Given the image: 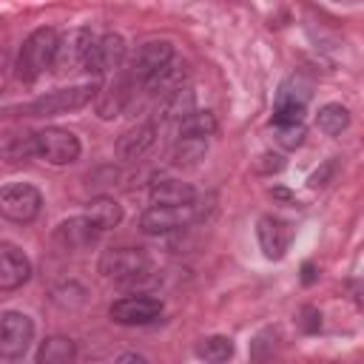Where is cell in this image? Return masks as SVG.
<instances>
[{
  "mask_svg": "<svg viewBox=\"0 0 364 364\" xmlns=\"http://www.w3.org/2000/svg\"><path fill=\"white\" fill-rule=\"evenodd\" d=\"M196 355L205 358V361H213V364L228 361L233 355V341L228 336H208L196 344Z\"/></svg>",
  "mask_w": 364,
  "mask_h": 364,
  "instance_id": "obj_25",
  "label": "cell"
},
{
  "mask_svg": "<svg viewBox=\"0 0 364 364\" xmlns=\"http://www.w3.org/2000/svg\"><path fill=\"white\" fill-rule=\"evenodd\" d=\"M176 131H179V136H202V139H208L216 131V117L210 111H196L193 108L191 114H185L176 122Z\"/></svg>",
  "mask_w": 364,
  "mask_h": 364,
  "instance_id": "obj_22",
  "label": "cell"
},
{
  "mask_svg": "<svg viewBox=\"0 0 364 364\" xmlns=\"http://www.w3.org/2000/svg\"><path fill=\"white\" fill-rule=\"evenodd\" d=\"M191 111H193V91H191V85H179V88H173V91H168V94L159 97L156 114L162 119H176L179 122Z\"/></svg>",
  "mask_w": 364,
  "mask_h": 364,
  "instance_id": "obj_20",
  "label": "cell"
},
{
  "mask_svg": "<svg viewBox=\"0 0 364 364\" xmlns=\"http://www.w3.org/2000/svg\"><path fill=\"white\" fill-rule=\"evenodd\" d=\"M293 236H296L293 225H290L287 219H282V216L267 213V216H262V219L256 222L259 247H262V253H264L270 262H279V259L287 256V250H290V245H293Z\"/></svg>",
  "mask_w": 364,
  "mask_h": 364,
  "instance_id": "obj_11",
  "label": "cell"
},
{
  "mask_svg": "<svg viewBox=\"0 0 364 364\" xmlns=\"http://www.w3.org/2000/svg\"><path fill=\"white\" fill-rule=\"evenodd\" d=\"M31 156H37V151H34V134L20 131V128L0 134V159L3 162L20 165V162H28Z\"/></svg>",
  "mask_w": 364,
  "mask_h": 364,
  "instance_id": "obj_18",
  "label": "cell"
},
{
  "mask_svg": "<svg viewBox=\"0 0 364 364\" xmlns=\"http://www.w3.org/2000/svg\"><path fill=\"white\" fill-rule=\"evenodd\" d=\"M316 276H318V273H316L313 262H304V264H301V282H304V284H313V282H316Z\"/></svg>",
  "mask_w": 364,
  "mask_h": 364,
  "instance_id": "obj_33",
  "label": "cell"
},
{
  "mask_svg": "<svg viewBox=\"0 0 364 364\" xmlns=\"http://www.w3.org/2000/svg\"><path fill=\"white\" fill-rule=\"evenodd\" d=\"M196 188L173 176H156L151 182V205H193Z\"/></svg>",
  "mask_w": 364,
  "mask_h": 364,
  "instance_id": "obj_17",
  "label": "cell"
},
{
  "mask_svg": "<svg viewBox=\"0 0 364 364\" xmlns=\"http://www.w3.org/2000/svg\"><path fill=\"white\" fill-rule=\"evenodd\" d=\"M31 262L14 242H0V290H17L28 282Z\"/></svg>",
  "mask_w": 364,
  "mask_h": 364,
  "instance_id": "obj_14",
  "label": "cell"
},
{
  "mask_svg": "<svg viewBox=\"0 0 364 364\" xmlns=\"http://www.w3.org/2000/svg\"><path fill=\"white\" fill-rule=\"evenodd\" d=\"M134 91H136V85H134L131 74L117 77V80L108 82L105 88H97L94 102H97V114H100V119H114L117 114H122Z\"/></svg>",
  "mask_w": 364,
  "mask_h": 364,
  "instance_id": "obj_15",
  "label": "cell"
},
{
  "mask_svg": "<svg viewBox=\"0 0 364 364\" xmlns=\"http://www.w3.org/2000/svg\"><path fill=\"white\" fill-rule=\"evenodd\" d=\"M299 327H301L304 333H318V330H321V313H318L313 304H304V307L299 310Z\"/></svg>",
  "mask_w": 364,
  "mask_h": 364,
  "instance_id": "obj_30",
  "label": "cell"
},
{
  "mask_svg": "<svg viewBox=\"0 0 364 364\" xmlns=\"http://www.w3.org/2000/svg\"><path fill=\"white\" fill-rule=\"evenodd\" d=\"M43 193L28 182H9L0 185V216L14 225H28L40 216Z\"/></svg>",
  "mask_w": 364,
  "mask_h": 364,
  "instance_id": "obj_5",
  "label": "cell"
},
{
  "mask_svg": "<svg viewBox=\"0 0 364 364\" xmlns=\"http://www.w3.org/2000/svg\"><path fill=\"white\" fill-rule=\"evenodd\" d=\"M316 125H318L321 134H327V136H338V134L347 131V125H350V111H347L341 102H327V105L318 108V114H316Z\"/></svg>",
  "mask_w": 364,
  "mask_h": 364,
  "instance_id": "obj_21",
  "label": "cell"
},
{
  "mask_svg": "<svg viewBox=\"0 0 364 364\" xmlns=\"http://www.w3.org/2000/svg\"><path fill=\"white\" fill-rule=\"evenodd\" d=\"M88 216L102 230H108V228H117L122 222V205L117 199H111V196H97V199L88 202Z\"/></svg>",
  "mask_w": 364,
  "mask_h": 364,
  "instance_id": "obj_23",
  "label": "cell"
},
{
  "mask_svg": "<svg viewBox=\"0 0 364 364\" xmlns=\"http://www.w3.org/2000/svg\"><path fill=\"white\" fill-rule=\"evenodd\" d=\"M310 94H313V85H310L307 80H301V77H290V80H284V82L279 85L276 100H287V102H301V105H307Z\"/></svg>",
  "mask_w": 364,
  "mask_h": 364,
  "instance_id": "obj_26",
  "label": "cell"
},
{
  "mask_svg": "<svg viewBox=\"0 0 364 364\" xmlns=\"http://www.w3.org/2000/svg\"><path fill=\"white\" fill-rule=\"evenodd\" d=\"M193 219H196V202L193 205H151L139 216V230L148 236H162V233L185 228Z\"/></svg>",
  "mask_w": 364,
  "mask_h": 364,
  "instance_id": "obj_8",
  "label": "cell"
},
{
  "mask_svg": "<svg viewBox=\"0 0 364 364\" xmlns=\"http://www.w3.org/2000/svg\"><path fill=\"white\" fill-rule=\"evenodd\" d=\"M100 233H102V228H100V225H97V222L88 216V213H82V216L63 219V222L54 228L51 239H54V245H57L60 250L80 253V250L91 247V245L100 239Z\"/></svg>",
  "mask_w": 364,
  "mask_h": 364,
  "instance_id": "obj_10",
  "label": "cell"
},
{
  "mask_svg": "<svg viewBox=\"0 0 364 364\" xmlns=\"http://www.w3.org/2000/svg\"><path fill=\"white\" fill-rule=\"evenodd\" d=\"M91 46H94V34H91V28L77 26V28H68L65 34H57L54 60H51L54 74L65 77V74H80V71H85Z\"/></svg>",
  "mask_w": 364,
  "mask_h": 364,
  "instance_id": "obj_3",
  "label": "cell"
},
{
  "mask_svg": "<svg viewBox=\"0 0 364 364\" xmlns=\"http://www.w3.org/2000/svg\"><path fill=\"white\" fill-rule=\"evenodd\" d=\"M273 128H276V142L282 148H287V151H293V148H299L304 142V125L301 122H296V125H273Z\"/></svg>",
  "mask_w": 364,
  "mask_h": 364,
  "instance_id": "obj_28",
  "label": "cell"
},
{
  "mask_svg": "<svg viewBox=\"0 0 364 364\" xmlns=\"http://www.w3.org/2000/svg\"><path fill=\"white\" fill-rule=\"evenodd\" d=\"M171 60H173V46H171L168 40H148V43H142L139 51L134 54L128 74H131L134 85H145V82L154 80Z\"/></svg>",
  "mask_w": 364,
  "mask_h": 364,
  "instance_id": "obj_9",
  "label": "cell"
},
{
  "mask_svg": "<svg viewBox=\"0 0 364 364\" xmlns=\"http://www.w3.org/2000/svg\"><path fill=\"white\" fill-rule=\"evenodd\" d=\"M54 46H57V31H54L51 26L34 28V31L23 40V46H20V51H17V63H14L17 80L34 82L37 77H43L46 68H51Z\"/></svg>",
  "mask_w": 364,
  "mask_h": 364,
  "instance_id": "obj_2",
  "label": "cell"
},
{
  "mask_svg": "<svg viewBox=\"0 0 364 364\" xmlns=\"http://www.w3.org/2000/svg\"><path fill=\"white\" fill-rule=\"evenodd\" d=\"M304 111H307V105H301V102L276 100L270 122H273V125H296V122H304Z\"/></svg>",
  "mask_w": 364,
  "mask_h": 364,
  "instance_id": "obj_27",
  "label": "cell"
},
{
  "mask_svg": "<svg viewBox=\"0 0 364 364\" xmlns=\"http://www.w3.org/2000/svg\"><path fill=\"white\" fill-rule=\"evenodd\" d=\"M208 151V139L202 136H179L173 151H171V159L173 165H196Z\"/></svg>",
  "mask_w": 364,
  "mask_h": 364,
  "instance_id": "obj_24",
  "label": "cell"
},
{
  "mask_svg": "<svg viewBox=\"0 0 364 364\" xmlns=\"http://www.w3.org/2000/svg\"><path fill=\"white\" fill-rule=\"evenodd\" d=\"M94 97H97V88L94 85L57 88V91H48L43 97L31 100L28 105H23V114L26 117H60V114L85 108L88 102H94Z\"/></svg>",
  "mask_w": 364,
  "mask_h": 364,
  "instance_id": "obj_4",
  "label": "cell"
},
{
  "mask_svg": "<svg viewBox=\"0 0 364 364\" xmlns=\"http://www.w3.org/2000/svg\"><path fill=\"white\" fill-rule=\"evenodd\" d=\"M125 54H128L125 37L111 31V34H105V37L94 40L91 54H88V63H85V71H88V74H94V77L111 74V71H117V68L125 63Z\"/></svg>",
  "mask_w": 364,
  "mask_h": 364,
  "instance_id": "obj_13",
  "label": "cell"
},
{
  "mask_svg": "<svg viewBox=\"0 0 364 364\" xmlns=\"http://www.w3.org/2000/svg\"><path fill=\"white\" fill-rule=\"evenodd\" d=\"M119 361H145V355H139V353H122Z\"/></svg>",
  "mask_w": 364,
  "mask_h": 364,
  "instance_id": "obj_34",
  "label": "cell"
},
{
  "mask_svg": "<svg viewBox=\"0 0 364 364\" xmlns=\"http://www.w3.org/2000/svg\"><path fill=\"white\" fill-rule=\"evenodd\" d=\"M34 151L40 159H46L48 165H71L80 159L82 154V145H80V136L68 128H57V125H48L43 131L34 134Z\"/></svg>",
  "mask_w": 364,
  "mask_h": 364,
  "instance_id": "obj_6",
  "label": "cell"
},
{
  "mask_svg": "<svg viewBox=\"0 0 364 364\" xmlns=\"http://www.w3.org/2000/svg\"><path fill=\"white\" fill-rule=\"evenodd\" d=\"M282 168H284L282 154H262L259 162H256V171H262V173H273V171H282Z\"/></svg>",
  "mask_w": 364,
  "mask_h": 364,
  "instance_id": "obj_32",
  "label": "cell"
},
{
  "mask_svg": "<svg viewBox=\"0 0 364 364\" xmlns=\"http://www.w3.org/2000/svg\"><path fill=\"white\" fill-rule=\"evenodd\" d=\"M333 173H336V159H327L318 171H313V173H310L307 185H310V188H324V185L330 182V176H333Z\"/></svg>",
  "mask_w": 364,
  "mask_h": 364,
  "instance_id": "obj_31",
  "label": "cell"
},
{
  "mask_svg": "<svg viewBox=\"0 0 364 364\" xmlns=\"http://www.w3.org/2000/svg\"><path fill=\"white\" fill-rule=\"evenodd\" d=\"M154 142H156V122H139L117 139L114 151L122 162H136L154 148Z\"/></svg>",
  "mask_w": 364,
  "mask_h": 364,
  "instance_id": "obj_16",
  "label": "cell"
},
{
  "mask_svg": "<svg viewBox=\"0 0 364 364\" xmlns=\"http://www.w3.org/2000/svg\"><path fill=\"white\" fill-rule=\"evenodd\" d=\"M108 316L122 327H142L162 316V301L154 296H122L108 307Z\"/></svg>",
  "mask_w": 364,
  "mask_h": 364,
  "instance_id": "obj_12",
  "label": "cell"
},
{
  "mask_svg": "<svg viewBox=\"0 0 364 364\" xmlns=\"http://www.w3.org/2000/svg\"><path fill=\"white\" fill-rule=\"evenodd\" d=\"M273 347H276V330L267 327L250 341V355L253 358H267V355H273Z\"/></svg>",
  "mask_w": 364,
  "mask_h": 364,
  "instance_id": "obj_29",
  "label": "cell"
},
{
  "mask_svg": "<svg viewBox=\"0 0 364 364\" xmlns=\"http://www.w3.org/2000/svg\"><path fill=\"white\" fill-rule=\"evenodd\" d=\"M100 273L114 282V284H139L151 279L154 273V259L148 256L145 247H108L100 256Z\"/></svg>",
  "mask_w": 364,
  "mask_h": 364,
  "instance_id": "obj_1",
  "label": "cell"
},
{
  "mask_svg": "<svg viewBox=\"0 0 364 364\" xmlns=\"http://www.w3.org/2000/svg\"><path fill=\"white\" fill-rule=\"evenodd\" d=\"M77 358V344L68 336H48L37 347V364H68Z\"/></svg>",
  "mask_w": 364,
  "mask_h": 364,
  "instance_id": "obj_19",
  "label": "cell"
},
{
  "mask_svg": "<svg viewBox=\"0 0 364 364\" xmlns=\"http://www.w3.org/2000/svg\"><path fill=\"white\" fill-rule=\"evenodd\" d=\"M34 341V321L20 310L0 313V358L17 361L28 353Z\"/></svg>",
  "mask_w": 364,
  "mask_h": 364,
  "instance_id": "obj_7",
  "label": "cell"
}]
</instances>
